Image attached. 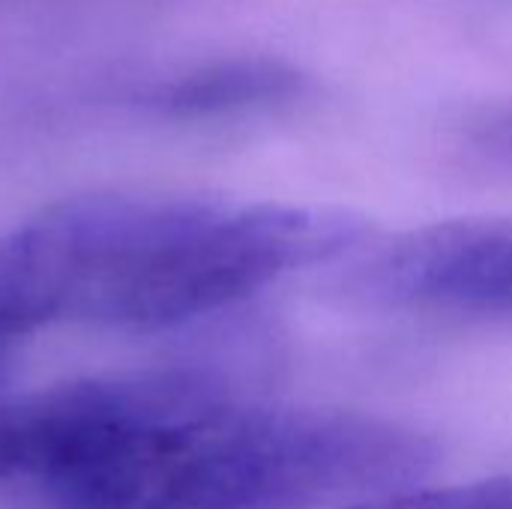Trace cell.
I'll return each instance as SVG.
<instances>
[{
    "label": "cell",
    "instance_id": "cell-1",
    "mask_svg": "<svg viewBox=\"0 0 512 509\" xmlns=\"http://www.w3.org/2000/svg\"><path fill=\"white\" fill-rule=\"evenodd\" d=\"M432 465L435 447L399 426L252 408L156 372L90 378L33 495L45 509H291L405 492Z\"/></svg>",
    "mask_w": 512,
    "mask_h": 509
},
{
    "label": "cell",
    "instance_id": "cell-2",
    "mask_svg": "<svg viewBox=\"0 0 512 509\" xmlns=\"http://www.w3.org/2000/svg\"><path fill=\"white\" fill-rule=\"evenodd\" d=\"M75 255V321L162 330L324 261L363 225L303 207L90 195L57 204Z\"/></svg>",
    "mask_w": 512,
    "mask_h": 509
},
{
    "label": "cell",
    "instance_id": "cell-3",
    "mask_svg": "<svg viewBox=\"0 0 512 509\" xmlns=\"http://www.w3.org/2000/svg\"><path fill=\"white\" fill-rule=\"evenodd\" d=\"M306 90L303 72L282 60L231 57L150 81L129 96V105L168 120H216L282 108Z\"/></svg>",
    "mask_w": 512,
    "mask_h": 509
},
{
    "label": "cell",
    "instance_id": "cell-4",
    "mask_svg": "<svg viewBox=\"0 0 512 509\" xmlns=\"http://www.w3.org/2000/svg\"><path fill=\"white\" fill-rule=\"evenodd\" d=\"M54 207L0 240V354L33 330L69 318L75 258Z\"/></svg>",
    "mask_w": 512,
    "mask_h": 509
},
{
    "label": "cell",
    "instance_id": "cell-5",
    "mask_svg": "<svg viewBox=\"0 0 512 509\" xmlns=\"http://www.w3.org/2000/svg\"><path fill=\"white\" fill-rule=\"evenodd\" d=\"M348 509H512V477H492L441 489H405Z\"/></svg>",
    "mask_w": 512,
    "mask_h": 509
},
{
    "label": "cell",
    "instance_id": "cell-6",
    "mask_svg": "<svg viewBox=\"0 0 512 509\" xmlns=\"http://www.w3.org/2000/svg\"><path fill=\"white\" fill-rule=\"evenodd\" d=\"M504 138H507V144H510V147H512V126H510V129H507V132H504Z\"/></svg>",
    "mask_w": 512,
    "mask_h": 509
},
{
    "label": "cell",
    "instance_id": "cell-7",
    "mask_svg": "<svg viewBox=\"0 0 512 509\" xmlns=\"http://www.w3.org/2000/svg\"><path fill=\"white\" fill-rule=\"evenodd\" d=\"M0 384H3V372H0ZM0 399H3V396H0Z\"/></svg>",
    "mask_w": 512,
    "mask_h": 509
}]
</instances>
